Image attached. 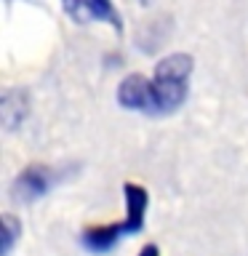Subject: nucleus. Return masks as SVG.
<instances>
[{"instance_id": "f257e3e1", "label": "nucleus", "mask_w": 248, "mask_h": 256, "mask_svg": "<svg viewBox=\"0 0 248 256\" xmlns=\"http://www.w3.org/2000/svg\"><path fill=\"white\" fill-rule=\"evenodd\" d=\"M192 62L190 54H171L158 62L155 75H152V94H155V115L174 112L182 107L187 99V83L192 75Z\"/></svg>"}, {"instance_id": "f03ea898", "label": "nucleus", "mask_w": 248, "mask_h": 256, "mask_svg": "<svg viewBox=\"0 0 248 256\" xmlns=\"http://www.w3.org/2000/svg\"><path fill=\"white\" fill-rule=\"evenodd\" d=\"M118 102L126 110H139L155 115V94H152V78L147 75H128L118 86Z\"/></svg>"}, {"instance_id": "7ed1b4c3", "label": "nucleus", "mask_w": 248, "mask_h": 256, "mask_svg": "<svg viewBox=\"0 0 248 256\" xmlns=\"http://www.w3.org/2000/svg\"><path fill=\"white\" fill-rule=\"evenodd\" d=\"M126 192V230L128 235L131 232H139L144 227V211H147V192H144L139 184H126L123 187Z\"/></svg>"}, {"instance_id": "20e7f679", "label": "nucleus", "mask_w": 248, "mask_h": 256, "mask_svg": "<svg viewBox=\"0 0 248 256\" xmlns=\"http://www.w3.org/2000/svg\"><path fill=\"white\" fill-rule=\"evenodd\" d=\"M62 3L78 19H107L118 24V14L110 0H62Z\"/></svg>"}, {"instance_id": "39448f33", "label": "nucleus", "mask_w": 248, "mask_h": 256, "mask_svg": "<svg viewBox=\"0 0 248 256\" xmlns=\"http://www.w3.org/2000/svg\"><path fill=\"white\" fill-rule=\"evenodd\" d=\"M123 235H128L126 224H110V227H94L86 232L83 243L91 248V251H110L112 246L118 243Z\"/></svg>"}, {"instance_id": "423d86ee", "label": "nucleus", "mask_w": 248, "mask_h": 256, "mask_svg": "<svg viewBox=\"0 0 248 256\" xmlns=\"http://www.w3.org/2000/svg\"><path fill=\"white\" fill-rule=\"evenodd\" d=\"M19 187L27 192V195H43L48 190V174L46 168H27L19 179Z\"/></svg>"}, {"instance_id": "0eeeda50", "label": "nucleus", "mask_w": 248, "mask_h": 256, "mask_svg": "<svg viewBox=\"0 0 248 256\" xmlns=\"http://www.w3.org/2000/svg\"><path fill=\"white\" fill-rule=\"evenodd\" d=\"M22 232V227L16 224L11 216H3V254L11 251V243H14V238Z\"/></svg>"}, {"instance_id": "6e6552de", "label": "nucleus", "mask_w": 248, "mask_h": 256, "mask_svg": "<svg viewBox=\"0 0 248 256\" xmlns=\"http://www.w3.org/2000/svg\"><path fill=\"white\" fill-rule=\"evenodd\" d=\"M142 256H158V248H155V246H147V248L142 251Z\"/></svg>"}]
</instances>
